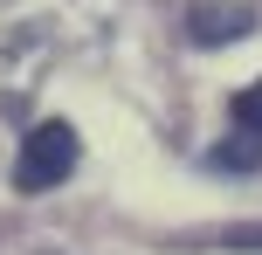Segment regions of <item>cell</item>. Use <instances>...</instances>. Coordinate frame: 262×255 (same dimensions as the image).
<instances>
[{
  "label": "cell",
  "instance_id": "2",
  "mask_svg": "<svg viewBox=\"0 0 262 255\" xmlns=\"http://www.w3.org/2000/svg\"><path fill=\"white\" fill-rule=\"evenodd\" d=\"M228 124H235V131L207 152V166H214V173H255V166H262V76L228 104Z\"/></svg>",
  "mask_w": 262,
  "mask_h": 255
},
{
  "label": "cell",
  "instance_id": "1",
  "mask_svg": "<svg viewBox=\"0 0 262 255\" xmlns=\"http://www.w3.org/2000/svg\"><path fill=\"white\" fill-rule=\"evenodd\" d=\"M76 159H83L76 124L49 118V124H35V131L21 138V159H14V187H21V193H49V187H62V179L76 173Z\"/></svg>",
  "mask_w": 262,
  "mask_h": 255
},
{
  "label": "cell",
  "instance_id": "4",
  "mask_svg": "<svg viewBox=\"0 0 262 255\" xmlns=\"http://www.w3.org/2000/svg\"><path fill=\"white\" fill-rule=\"evenodd\" d=\"M221 248H262V221H255V228H228Z\"/></svg>",
  "mask_w": 262,
  "mask_h": 255
},
{
  "label": "cell",
  "instance_id": "3",
  "mask_svg": "<svg viewBox=\"0 0 262 255\" xmlns=\"http://www.w3.org/2000/svg\"><path fill=\"white\" fill-rule=\"evenodd\" d=\"M186 35H193L200 49L242 41V35H255V7L249 0H200V7H186Z\"/></svg>",
  "mask_w": 262,
  "mask_h": 255
}]
</instances>
